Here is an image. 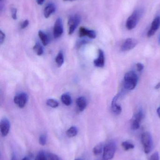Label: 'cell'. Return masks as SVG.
Returning a JSON list of instances; mask_svg holds the SVG:
<instances>
[{"label": "cell", "instance_id": "cell-1", "mask_svg": "<svg viewBox=\"0 0 160 160\" xmlns=\"http://www.w3.org/2000/svg\"><path fill=\"white\" fill-rule=\"evenodd\" d=\"M138 81L137 74L133 71H129L126 73L124 77V87L127 90H133L136 87Z\"/></svg>", "mask_w": 160, "mask_h": 160}, {"label": "cell", "instance_id": "cell-2", "mask_svg": "<svg viewBox=\"0 0 160 160\" xmlns=\"http://www.w3.org/2000/svg\"><path fill=\"white\" fill-rule=\"evenodd\" d=\"M116 145L114 141H109L104 146L103 150V160H111L114 157Z\"/></svg>", "mask_w": 160, "mask_h": 160}, {"label": "cell", "instance_id": "cell-3", "mask_svg": "<svg viewBox=\"0 0 160 160\" xmlns=\"http://www.w3.org/2000/svg\"><path fill=\"white\" fill-rule=\"evenodd\" d=\"M142 143L144 151L146 154L151 152L153 148V142L151 134L148 132H145L142 134Z\"/></svg>", "mask_w": 160, "mask_h": 160}, {"label": "cell", "instance_id": "cell-4", "mask_svg": "<svg viewBox=\"0 0 160 160\" xmlns=\"http://www.w3.org/2000/svg\"><path fill=\"white\" fill-rule=\"evenodd\" d=\"M141 15L142 13L140 10H136L129 17L126 23V26L128 30H132L136 27Z\"/></svg>", "mask_w": 160, "mask_h": 160}, {"label": "cell", "instance_id": "cell-5", "mask_svg": "<svg viewBox=\"0 0 160 160\" xmlns=\"http://www.w3.org/2000/svg\"><path fill=\"white\" fill-rule=\"evenodd\" d=\"M81 18L80 16L77 15L72 16L69 18L68 22V25L69 27V34L71 35L74 32L76 28L80 24Z\"/></svg>", "mask_w": 160, "mask_h": 160}, {"label": "cell", "instance_id": "cell-6", "mask_svg": "<svg viewBox=\"0 0 160 160\" xmlns=\"http://www.w3.org/2000/svg\"><path fill=\"white\" fill-rule=\"evenodd\" d=\"M28 97L25 93H21L14 97V102L15 104L20 108H23L28 101Z\"/></svg>", "mask_w": 160, "mask_h": 160}, {"label": "cell", "instance_id": "cell-7", "mask_svg": "<svg viewBox=\"0 0 160 160\" xmlns=\"http://www.w3.org/2000/svg\"><path fill=\"white\" fill-rule=\"evenodd\" d=\"M64 32L63 22L60 18H58L54 23V38H59L62 36Z\"/></svg>", "mask_w": 160, "mask_h": 160}, {"label": "cell", "instance_id": "cell-8", "mask_svg": "<svg viewBox=\"0 0 160 160\" xmlns=\"http://www.w3.org/2000/svg\"><path fill=\"white\" fill-rule=\"evenodd\" d=\"M10 128V123L8 118H3L0 122V130L3 137H5L9 133Z\"/></svg>", "mask_w": 160, "mask_h": 160}, {"label": "cell", "instance_id": "cell-9", "mask_svg": "<svg viewBox=\"0 0 160 160\" xmlns=\"http://www.w3.org/2000/svg\"><path fill=\"white\" fill-rule=\"evenodd\" d=\"M137 40L134 38H127L125 40L121 47V49L122 51H127L134 48L137 45Z\"/></svg>", "mask_w": 160, "mask_h": 160}, {"label": "cell", "instance_id": "cell-10", "mask_svg": "<svg viewBox=\"0 0 160 160\" xmlns=\"http://www.w3.org/2000/svg\"><path fill=\"white\" fill-rule=\"evenodd\" d=\"M79 36L80 38L87 36L91 39H94L96 37V33L95 31L89 30L85 27H81L79 30Z\"/></svg>", "mask_w": 160, "mask_h": 160}, {"label": "cell", "instance_id": "cell-11", "mask_svg": "<svg viewBox=\"0 0 160 160\" xmlns=\"http://www.w3.org/2000/svg\"><path fill=\"white\" fill-rule=\"evenodd\" d=\"M160 25V18L157 17L154 20L152 24H151V28L150 30L147 32V36L148 37H151L152 36L155 34V32H157V30L158 29Z\"/></svg>", "mask_w": 160, "mask_h": 160}, {"label": "cell", "instance_id": "cell-12", "mask_svg": "<svg viewBox=\"0 0 160 160\" xmlns=\"http://www.w3.org/2000/svg\"><path fill=\"white\" fill-rule=\"evenodd\" d=\"M95 66L98 68H102L105 64V57L104 52L101 49L98 50V57L94 61Z\"/></svg>", "mask_w": 160, "mask_h": 160}, {"label": "cell", "instance_id": "cell-13", "mask_svg": "<svg viewBox=\"0 0 160 160\" xmlns=\"http://www.w3.org/2000/svg\"><path fill=\"white\" fill-rule=\"evenodd\" d=\"M118 97H119V95L116 96L113 99L111 102L112 111L116 115L120 114L122 112V108H121V106L119 104H117L116 102L118 98Z\"/></svg>", "mask_w": 160, "mask_h": 160}, {"label": "cell", "instance_id": "cell-14", "mask_svg": "<svg viewBox=\"0 0 160 160\" xmlns=\"http://www.w3.org/2000/svg\"><path fill=\"white\" fill-rule=\"evenodd\" d=\"M76 104L80 112H83L86 108L87 105L86 99L84 97H80L77 98Z\"/></svg>", "mask_w": 160, "mask_h": 160}, {"label": "cell", "instance_id": "cell-15", "mask_svg": "<svg viewBox=\"0 0 160 160\" xmlns=\"http://www.w3.org/2000/svg\"><path fill=\"white\" fill-rule=\"evenodd\" d=\"M55 11V6L54 4H49L47 6L45 7L44 11V17L45 18H49L51 16L52 14L54 13Z\"/></svg>", "mask_w": 160, "mask_h": 160}, {"label": "cell", "instance_id": "cell-16", "mask_svg": "<svg viewBox=\"0 0 160 160\" xmlns=\"http://www.w3.org/2000/svg\"><path fill=\"white\" fill-rule=\"evenodd\" d=\"M62 102L66 106H70L72 103V100L70 95L68 93H65L61 96Z\"/></svg>", "mask_w": 160, "mask_h": 160}, {"label": "cell", "instance_id": "cell-17", "mask_svg": "<svg viewBox=\"0 0 160 160\" xmlns=\"http://www.w3.org/2000/svg\"><path fill=\"white\" fill-rule=\"evenodd\" d=\"M39 36L43 45L44 46H47L49 42V39L48 36L41 31L39 32Z\"/></svg>", "mask_w": 160, "mask_h": 160}, {"label": "cell", "instance_id": "cell-18", "mask_svg": "<svg viewBox=\"0 0 160 160\" xmlns=\"http://www.w3.org/2000/svg\"><path fill=\"white\" fill-rule=\"evenodd\" d=\"M78 133V129L75 126L70 127L66 131V135L69 138L75 137Z\"/></svg>", "mask_w": 160, "mask_h": 160}, {"label": "cell", "instance_id": "cell-19", "mask_svg": "<svg viewBox=\"0 0 160 160\" xmlns=\"http://www.w3.org/2000/svg\"><path fill=\"white\" fill-rule=\"evenodd\" d=\"M55 62L58 67L60 68L63 65L64 62V56L62 52H60L55 58Z\"/></svg>", "mask_w": 160, "mask_h": 160}, {"label": "cell", "instance_id": "cell-20", "mask_svg": "<svg viewBox=\"0 0 160 160\" xmlns=\"http://www.w3.org/2000/svg\"><path fill=\"white\" fill-rule=\"evenodd\" d=\"M103 148L104 147H103L102 143H100L95 146L93 148V153L94 155L95 156H98V155H100L103 151Z\"/></svg>", "mask_w": 160, "mask_h": 160}, {"label": "cell", "instance_id": "cell-21", "mask_svg": "<svg viewBox=\"0 0 160 160\" xmlns=\"http://www.w3.org/2000/svg\"><path fill=\"white\" fill-rule=\"evenodd\" d=\"M33 49L35 52L36 53L37 55H39V56L42 55L44 52L43 47L39 43L35 44L33 48Z\"/></svg>", "mask_w": 160, "mask_h": 160}, {"label": "cell", "instance_id": "cell-22", "mask_svg": "<svg viewBox=\"0 0 160 160\" xmlns=\"http://www.w3.org/2000/svg\"><path fill=\"white\" fill-rule=\"evenodd\" d=\"M122 146L126 151H128L131 149H134V145L128 141L123 142L122 143Z\"/></svg>", "mask_w": 160, "mask_h": 160}, {"label": "cell", "instance_id": "cell-23", "mask_svg": "<svg viewBox=\"0 0 160 160\" xmlns=\"http://www.w3.org/2000/svg\"><path fill=\"white\" fill-rule=\"evenodd\" d=\"M46 103L48 106L53 108H57L59 105L58 102L53 99H49L47 100Z\"/></svg>", "mask_w": 160, "mask_h": 160}, {"label": "cell", "instance_id": "cell-24", "mask_svg": "<svg viewBox=\"0 0 160 160\" xmlns=\"http://www.w3.org/2000/svg\"><path fill=\"white\" fill-rule=\"evenodd\" d=\"M143 118V112L142 111L140 110V111H139L137 113H136L134 115V117H133V119H135V120L141 122V121L142 120Z\"/></svg>", "mask_w": 160, "mask_h": 160}, {"label": "cell", "instance_id": "cell-25", "mask_svg": "<svg viewBox=\"0 0 160 160\" xmlns=\"http://www.w3.org/2000/svg\"><path fill=\"white\" fill-rule=\"evenodd\" d=\"M35 160H47L45 152L43 150L39 151L36 157Z\"/></svg>", "mask_w": 160, "mask_h": 160}, {"label": "cell", "instance_id": "cell-26", "mask_svg": "<svg viewBox=\"0 0 160 160\" xmlns=\"http://www.w3.org/2000/svg\"><path fill=\"white\" fill-rule=\"evenodd\" d=\"M140 124H141V122L135 120V119H132V121L131 128L133 130H138L140 128Z\"/></svg>", "mask_w": 160, "mask_h": 160}, {"label": "cell", "instance_id": "cell-27", "mask_svg": "<svg viewBox=\"0 0 160 160\" xmlns=\"http://www.w3.org/2000/svg\"><path fill=\"white\" fill-rule=\"evenodd\" d=\"M88 42V40L87 39H85V38H83V39H80V40H78L77 41V43L76 44V48L77 49L80 48L83 46V45H85V44H87Z\"/></svg>", "mask_w": 160, "mask_h": 160}, {"label": "cell", "instance_id": "cell-28", "mask_svg": "<svg viewBox=\"0 0 160 160\" xmlns=\"http://www.w3.org/2000/svg\"><path fill=\"white\" fill-rule=\"evenodd\" d=\"M47 142V137L45 134L40 135L39 140V142L40 145L44 146L46 144Z\"/></svg>", "mask_w": 160, "mask_h": 160}, {"label": "cell", "instance_id": "cell-29", "mask_svg": "<svg viewBox=\"0 0 160 160\" xmlns=\"http://www.w3.org/2000/svg\"><path fill=\"white\" fill-rule=\"evenodd\" d=\"M48 157L49 160H61L57 155L53 153H48Z\"/></svg>", "mask_w": 160, "mask_h": 160}, {"label": "cell", "instance_id": "cell-30", "mask_svg": "<svg viewBox=\"0 0 160 160\" xmlns=\"http://www.w3.org/2000/svg\"><path fill=\"white\" fill-rule=\"evenodd\" d=\"M159 155L157 152L154 153L149 158V160H159Z\"/></svg>", "mask_w": 160, "mask_h": 160}, {"label": "cell", "instance_id": "cell-31", "mask_svg": "<svg viewBox=\"0 0 160 160\" xmlns=\"http://www.w3.org/2000/svg\"><path fill=\"white\" fill-rule=\"evenodd\" d=\"M12 18L13 19L16 20L17 18V9L16 8H12L11 9Z\"/></svg>", "mask_w": 160, "mask_h": 160}, {"label": "cell", "instance_id": "cell-32", "mask_svg": "<svg viewBox=\"0 0 160 160\" xmlns=\"http://www.w3.org/2000/svg\"><path fill=\"white\" fill-rule=\"evenodd\" d=\"M5 38V35L4 33L2 31H0V43L1 45L4 42Z\"/></svg>", "mask_w": 160, "mask_h": 160}, {"label": "cell", "instance_id": "cell-33", "mask_svg": "<svg viewBox=\"0 0 160 160\" xmlns=\"http://www.w3.org/2000/svg\"><path fill=\"white\" fill-rule=\"evenodd\" d=\"M29 21L28 20H24L22 23L21 24V28L22 29H25L26 27H27L28 26V25H29Z\"/></svg>", "mask_w": 160, "mask_h": 160}, {"label": "cell", "instance_id": "cell-34", "mask_svg": "<svg viewBox=\"0 0 160 160\" xmlns=\"http://www.w3.org/2000/svg\"><path fill=\"white\" fill-rule=\"evenodd\" d=\"M136 66H137V70L139 72H141L143 69L144 65L142 64L141 63H138L137 64Z\"/></svg>", "mask_w": 160, "mask_h": 160}, {"label": "cell", "instance_id": "cell-35", "mask_svg": "<svg viewBox=\"0 0 160 160\" xmlns=\"http://www.w3.org/2000/svg\"><path fill=\"white\" fill-rule=\"evenodd\" d=\"M45 1V0H36V2L39 5H42Z\"/></svg>", "mask_w": 160, "mask_h": 160}, {"label": "cell", "instance_id": "cell-36", "mask_svg": "<svg viewBox=\"0 0 160 160\" xmlns=\"http://www.w3.org/2000/svg\"><path fill=\"white\" fill-rule=\"evenodd\" d=\"M11 160H17V157H16V155H14V154L12 155Z\"/></svg>", "mask_w": 160, "mask_h": 160}, {"label": "cell", "instance_id": "cell-37", "mask_svg": "<svg viewBox=\"0 0 160 160\" xmlns=\"http://www.w3.org/2000/svg\"><path fill=\"white\" fill-rule=\"evenodd\" d=\"M160 88V82H159L157 84V85L155 87V89H158Z\"/></svg>", "mask_w": 160, "mask_h": 160}, {"label": "cell", "instance_id": "cell-38", "mask_svg": "<svg viewBox=\"0 0 160 160\" xmlns=\"http://www.w3.org/2000/svg\"><path fill=\"white\" fill-rule=\"evenodd\" d=\"M157 113L159 117L160 118V107L158 108L157 110Z\"/></svg>", "mask_w": 160, "mask_h": 160}, {"label": "cell", "instance_id": "cell-39", "mask_svg": "<svg viewBox=\"0 0 160 160\" xmlns=\"http://www.w3.org/2000/svg\"><path fill=\"white\" fill-rule=\"evenodd\" d=\"M22 160H31V159L28 157H24V158H23Z\"/></svg>", "mask_w": 160, "mask_h": 160}, {"label": "cell", "instance_id": "cell-40", "mask_svg": "<svg viewBox=\"0 0 160 160\" xmlns=\"http://www.w3.org/2000/svg\"><path fill=\"white\" fill-rule=\"evenodd\" d=\"M158 43L159 44H160V35H159V36Z\"/></svg>", "mask_w": 160, "mask_h": 160}, {"label": "cell", "instance_id": "cell-41", "mask_svg": "<svg viewBox=\"0 0 160 160\" xmlns=\"http://www.w3.org/2000/svg\"><path fill=\"white\" fill-rule=\"evenodd\" d=\"M64 1H73L75 0H64Z\"/></svg>", "mask_w": 160, "mask_h": 160}, {"label": "cell", "instance_id": "cell-42", "mask_svg": "<svg viewBox=\"0 0 160 160\" xmlns=\"http://www.w3.org/2000/svg\"><path fill=\"white\" fill-rule=\"evenodd\" d=\"M75 160H82L80 158H78V159H75Z\"/></svg>", "mask_w": 160, "mask_h": 160}, {"label": "cell", "instance_id": "cell-43", "mask_svg": "<svg viewBox=\"0 0 160 160\" xmlns=\"http://www.w3.org/2000/svg\"><path fill=\"white\" fill-rule=\"evenodd\" d=\"M1 1H2V0H1Z\"/></svg>", "mask_w": 160, "mask_h": 160}]
</instances>
